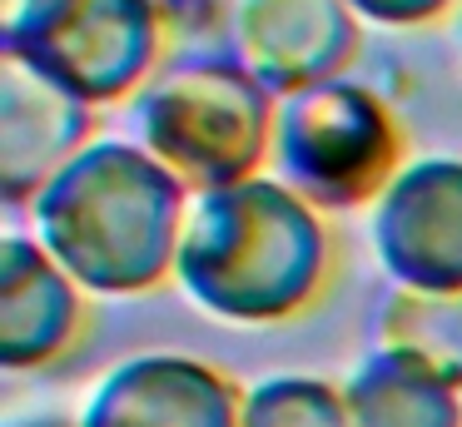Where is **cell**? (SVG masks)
Instances as JSON below:
<instances>
[{
	"label": "cell",
	"mask_w": 462,
	"mask_h": 427,
	"mask_svg": "<svg viewBox=\"0 0 462 427\" xmlns=\"http://www.w3.org/2000/svg\"><path fill=\"white\" fill-rule=\"evenodd\" d=\"M160 5H164V10H170V15H174V10H184V5H189V0H160Z\"/></svg>",
	"instance_id": "16"
},
{
	"label": "cell",
	"mask_w": 462,
	"mask_h": 427,
	"mask_svg": "<svg viewBox=\"0 0 462 427\" xmlns=\"http://www.w3.org/2000/svg\"><path fill=\"white\" fill-rule=\"evenodd\" d=\"M45 5H51V0H0V45L21 35V30L31 25Z\"/></svg>",
	"instance_id": "15"
},
{
	"label": "cell",
	"mask_w": 462,
	"mask_h": 427,
	"mask_svg": "<svg viewBox=\"0 0 462 427\" xmlns=\"http://www.w3.org/2000/svg\"><path fill=\"white\" fill-rule=\"evenodd\" d=\"M368 238L393 283L462 293V159L402 164L373 199Z\"/></svg>",
	"instance_id": "6"
},
{
	"label": "cell",
	"mask_w": 462,
	"mask_h": 427,
	"mask_svg": "<svg viewBox=\"0 0 462 427\" xmlns=\"http://www.w3.org/2000/svg\"><path fill=\"white\" fill-rule=\"evenodd\" d=\"M25 204L31 238L85 293H144L174 274L189 189L140 139H90Z\"/></svg>",
	"instance_id": "1"
},
{
	"label": "cell",
	"mask_w": 462,
	"mask_h": 427,
	"mask_svg": "<svg viewBox=\"0 0 462 427\" xmlns=\"http://www.w3.org/2000/svg\"><path fill=\"white\" fill-rule=\"evenodd\" d=\"M323 209L273 174L189 194L174 278L204 313L229 323H279L309 308L328 274Z\"/></svg>",
	"instance_id": "2"
},
{
	"label": "cell",
	"mask_w": 462,
	"mask_h": 427,
	"mask_svg": "<svg viewBox=\"0 0 462 427\" xmlns=\"http://www.w3.org/2000/svg\"><path fill=\"white\" fill-rule=\"evenodd\" d=\"M239 427H348V403L319 377H263L244 393Z\"/></svg>",
	"instance_id": "13"
},
{
	"label": "cell",
	"mask_w": 462,
	"mask_h": 427,
	"mask_svg": "<svg viewBox=\"0 0 462 427\" xmlns=\"http://www.w3.org/2000/svg\"><path fill=\"white\" fill-rule=\"evenodd\" d=\"M279 95L234 55H174L134 95V139L189 194L269 169Z\"/></svg>",
	"instance_id": "3"
},
{
	"label": "cell",
	"mask_w": 462,
	"mask_h": 427,
	"mask_svg": "<svg viewBox=\"0 0 462 427\" xmlns=\"http://www.w3.org/2000/svg\"><path fill=\"white\" fill-rule=\"evenodd\" d=\"M348 427H462V387L418 363L368 353L343 383Z\"/></svg>",
	"instance_id": "11"
},
{
	"label": "cell",
	"mask_w": 462,
	"mask_h": 427,
	"mask_svg": "<svg viewBox=\"0 0 462 427\" xmlns=\"http://www.w3.org/2000/svg\"><path fill=\"white\" fill-rule=\"evenodd\" d=\"M164 25L170 10L160 0H51L11 50H25L85 105L140 95V85L164 65Z\"/></svg>",
	"instance_id": "5"
},
{
	"label": "cell",
	"mask_w": 462,
	"mask_h": 427,
	"mask_svg": "<svg viewBox=\"0 0 462 427\" xmlns=\"http://www.w3.org/2000/svg\"><path fill=\"white\" fill-rule=\"evenodd\" d=\"M373 353L418 363L462 387V293L393 283L373 308Z\"/></svg>",
	"instance_id": "12"
},
{
	"label": "cell",
	"mask_w": 462,
	"mask_h": 427,
	"mask_svg": "<svg viewBox=\"0 0 462 427\" xmlns=\"http://www.w3.org/2000/svg\"><path fill=\"white\" fill-rule=\"evenodd\" d=\"M353 10H358V20H378V25H428V20H438L442 10L452 5V0H348Z\"/></svg>",
	"instance_id": "14"
},
{
	"label": "cell",
	"mask_w": 462,
	"mask_h": 427,
	"mask_svg": "<svg viewBox=\"0 0 462 427\" xmlns=\"http://www.w3.org/2000/svg\"><path fill=\"white\" fill-rule=\"evenodd\" d=\"M398 159L402 129L378 89L333 75L279 95L269 169L323 214L373 204L402 169Z\"/></svg>",
	"instance_id": "4"
},
{
	"label": "cell",
	"mask_w": 462,
	"mask_h": 427,
	"mask_svg": "<svg viewBox=\"0 0 462 427\" xmlns=\"http://www.w3.org/2000/svg\"><path fill=\"white\" fill-rule=\"evenodd\" d=\"M90 105L70 85L25 50L0 45V189L11 204H25L90 144Z\"/></svg>",
	"instance_id": "8"
},
{
	"label": "cell",
	"mask_w": 462,
	"mask_h": 427,
	"mask_svg": "<svg viewBox=\"0 0 462 427\" xmlns=\"http://www.w3.org/2000/svg\"><path fill=\"white\" fill-rule=\"evenodd\" d=\"M85 288L45 254L35 238L5 234L0 244V363L21 373V367H45L75 343L85 308Z\"/></svg>",
	"instance_id": "10"
},
{
	"label": "cell",
	"mask_w": 462,
	"mask_h": 427,
	"mask_svg": "<svg viewBox=\"0 0 462 427\" xmlns=\"http://www.w3.org/2000/svg\"><path fill=\"white\" fill-rule=\"evenodd\" d=\"M244 393L199 357L140 353L90 387L75 427H239Z\"/></svg>",
	"instance_id": "9"
},
{
	"label": "cell",
	"mask_w": 462,
	"mask_h": 427,
	"mask_svg": "<svg viewBox=\"0 0 462 427\" xmlns=\"http://www.w3.org/2000/svg\"><path fill=\"white\" fill-rule=\"evenodd\" d=\"M229 55L269 95L333 79L358 50V10L348 0H224Z\"/></svg>",
	"instance_id": "7"
}]
</instances>
